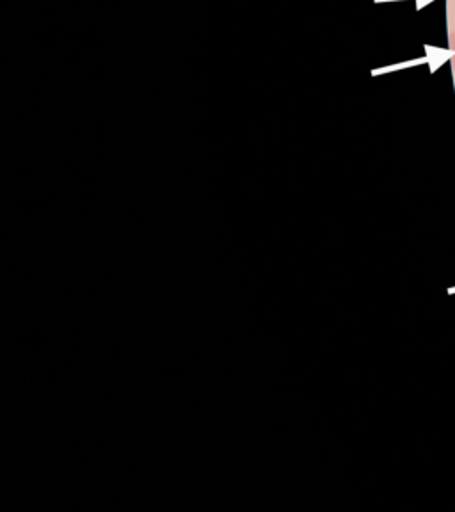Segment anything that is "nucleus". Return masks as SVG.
<instances>
[{
  "mask_svg": "<svg viewBox=\"0 0 455 512\" xmlns=\"http://www.w3.org/2000/svg\"><path fill=\"white\" fill-rule=\"evenodd\" d=\"M450 45H448V48L454 52V57H452V68H454L455 72V31L450 34Z\"/></svg>",
  "mask_w": 455,
  "mask_h": 512,
  "instance_id": "f257e3e1",
  "label": "nucleus"
}]
</instances>
